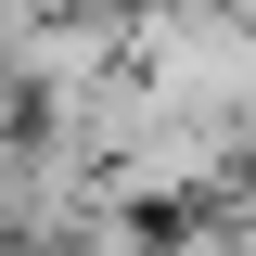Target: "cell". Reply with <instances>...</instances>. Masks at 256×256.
Returning <instances> with one entry per match:
<instances>
[{
  "mask_svg": "<svg viewBox=\"0 0 256 256\" xmlns=\"http://www.w3.org/2000/svg\"><path fill=\"white\" fill-rule=\"evenodd\" d=\"M244 166H256V154H244V128H230V116H154L116 166H102V192L141 205V218H180V205H218Z\"/></svg>",
  "mask_w": 256,
  "mask_h": 256,
  "instance_id": "obj_1",
  "label": "cell"
},
{
  "mask_svg": "<svg viewBox=\"0 0 256 256\" xmlns=\"http://www.w3.org/2000/svg\"><path fill=\"white\" fill-rule=\"evenodd\" d=\"M116 64H128V13H38L0 52V77L26 102H64V90H90V77H116Z\"/></svg>",
  "mask_w": 256,
  "mask_h": 256,
  "instance_id": "obj_2",
  "label": "cell"
},
{
  "mask_svg": "<svg viewBox=\"0 0 256 256\" xmlns=\"http://www.w3.org/2000/svg\"><path fill=\"white\" fill-rule=\"evenodd\" d=\"M0 141H26V90H13V77H0Z\"/></svg>",
  "mask_w": 256,
  "mask_h": 256,
  "instance_id": "obj_3",
  "label": "cell"
},
{
  "mask_svg": "<svg viewBox=\"0 0 256 256\" xmlns=\"http://www.w3.org/2000/svg\"><path fill=\"white\" fill-rule=\"evenodd\" d=\"M0 256H52V244H13V230H0Z\"/></svg>",
  "mask_w": 256,
  "mask_h": 256,
  "instance_id": "obj_4",
  "label": "cell"
}]
</instances>
